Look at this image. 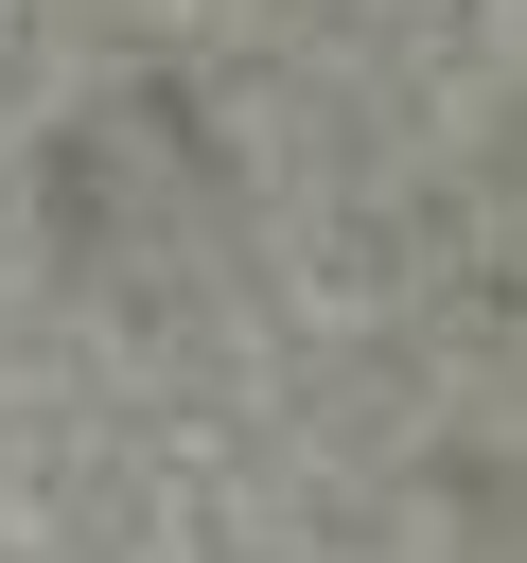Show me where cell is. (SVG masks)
Returning a JSON list of instances; mask_svg holds the SVG:
<instances>
[]
</instances>
